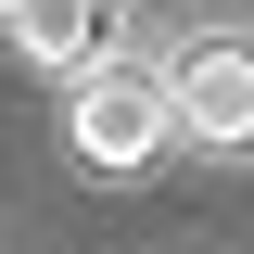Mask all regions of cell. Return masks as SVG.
Segmentation results:
<instances>
[{
	"label": "cell",
	"mask_w": 254,
	"mask_h": 254,
	"mask_svg": "<svg viewBox=\"0 0 254 254\" xmlns=\"http://www.w3.org/2000/svg\"><path fill=\"white\" fill-rule=\"evenodd\" d=\"M64 127H76V165H89V178H140V165L178 140V115H165V64H76Z\"/></svg>",
	"instance_id": "cell-1"
},
{
	"label": "cell",
	"mask_w": 254,
	"mask_h": 254,
	"mask_svg": "<svg viewBox=\"0 0 254 254\" xmlns=\"http://www.w3.org/2000/svg\"><path fill=\"white\" fill-rule=\"evenodd\" d=\"M165 115H178V140H203V153H254V38H190L178 64H165Z\"/></svg>",
	"instance_id": "cell-2"
},
{
	"label": "cell",
	"mask_w": 254,
	"mask_h": 254,
	"mask_svg": "<svg viewBox=\"0 0 254 254\" xmlns=\"http://www.w3.org/2000/svg\"><path fill=\"white\" fill-rule=\"evenodd\" d=\"M0 26H13V51H26V64L76 76V64H102V26H115V0H13Z\"/></svg>",
	"instance_id": "cell-3"
},
{
	"label": "cell",
	"mask_w": 254,
	"mask_h": 254,
	"mask_svg": "<svg viewBox=\"0 0 254 254\" xmlns=\"http://www.w3.org/2000/svg\"><path fill=\"white\" fill-rule=\"evenodd\" d=\"M0 13H13V0H0Z\"/></svg>",
	"instance_id": "cell-4"
}]
</instances>
